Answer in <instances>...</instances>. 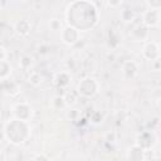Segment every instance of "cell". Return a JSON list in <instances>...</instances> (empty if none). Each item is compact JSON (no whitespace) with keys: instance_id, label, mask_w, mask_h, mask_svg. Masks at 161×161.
<instances>
[{"instance_id":"cell-1","label":"cell","mask_w":161,"mask_h":161,"mask_svg":"<svg viewBox=\"0 0 161 161\" xmlns=\"http://www.w3.org/2000/svg\"><path fill=\"white\" fill-rule=\"evenodd\" d=\"M67 24L79 31H87L94 28L99 20L97 6L89 0H73L65 9Z\"/></svg>"},{"instance_id":"cell-2","label":"cell","mask_w":161,"mask_h":161,"mask_svg":"<svg viewBox=\"0 0 161 161\" xmlns=\"http://www.w3.org/2000/svg\"><path fill=\"white\" fill-rule=\"evenodd\" d=\"M3 133H4L5 140L9 143H11L14 146H20L30 138L31 127H30L29 122L13 117L5 122Z\"/></svg>"},{"instance_id":"cell-3","label":"cell","mask_w":161,"mask_h":161,"mask_svg":"<svg viewBox=\"0 0 161 161\" xmlns=\"http://www.w3.org/2000/svg\"><path fill=\"white\" fill-rule=\"evenodd\" d=\"M99 92V83L94 77L87 75L79 80L77 84V94L83 98H93Z\"/></svg>"},{"instance_id":"cell-4","label":"cell","mask_w":161,"mask_h":161,"mask_svg":"<svg viewBox=\"0 0 161 161\" xmlns=\"http://www.w3.org/2000/svg\"><path fill=\"white\" fill-rule=\"evenodd\" d=\"M11 114L14 118L29 122L33 117V108L28 102H18L11 107Z\"/></svg>"},{"instance_id":"cell-5","label":"cell","mask_w":161,"mask_h":161,"mask_svg":"<svg viewBox=\"0 0 161 161\" xmlns=\"http://www.w3.org/2000/svg\"><path fill=\"white\" fill-rule=\"evenodd\" d=\"M60 33V40L63 44L68 45V47H72L74 44H77L79 42V36H80V31L78 29H75L74 26H70V25H65L62 28V30L59 31Z\"/></svg>"},{"instance_id":"cell-6","label":"cell","mask_w":161,"mask_h":161,"mask_svg":"<svg viewBox=\"0 0 161 161\" xmlns=\"http://www.w3.org/2000/svg\"><path fill=\"white\" fill-rule=\"evenodd\" d=\"M142 57L146 59V60H150V62H153V60H157L160 59V47L156 42H143V45H142Z\"/></svg>"},{"instance_id":"cell-7","label":"cell","mask_w":161,"mask_h":161,"mask_svg":"<svg viewBox=\"0 0 161 161\" xmlns=\"http://www.w3.org/2000/svg\"><path fill=\"white\" fill-rule=\"evenodd\" d=\"M142 24L148 29L158 28V25H160V10H156V9L146 10L142 15Z\"/></svg>"},{"instance_id":"cell-8","label":"cell","mask_w":161,"mask_h":161,"mask_svg":"<svg viewBox=\"0 0 161 161\" xmlns=\"http://www.w3.org/2000/svg\"><path fill=\"white\" fill-rule=\"evenodd\" d=\"M155 141H156V136L153 135L152 131H143V132H140L136 136L135 143L147 151V150H150L153 146Z\"/></svg>"},{"instance_id":"cell-9","label":"cell","mask_w":161,"mask_h":161,"mask_svg":"<svg viewBox=\"0 0 161 161\" xmlns=\"http://www.w3.org/2000/svg\"><path fill=\"white\" fill-rule=\"evenodd\" d=\"M14 31L20 38H26L31 31V21L28 18L19 19L14 25Z\"/></svg>"},{"instance_id":"cell-10","label":"cell","mask_w":161,"mask_h":161,"mask_svg":"<svg viewBox=\"0 0 161 161\" xmlns=\"http://www.w3.org/2000/svg\"><path fill=\"white\" fill-rule=\"evenodd\" d=\"M0 89H1V92H3L5 96H8V97H15V96H18L19 92H20L19 84H18L16 82L9 80V78L1 80V83H0Z\"/></svg>"},{"instance_id":"cell-11","label":"cell","mask_w":161,"mask_h":161,"mask_svg":"<svg viewBox=\"0 0 161 161\" xmlns=\"http://www.w3.org/2000/svg\"><path fill=\"white\" fill-rule=\"evenodd\" d=\"M146 150H143L142 147H140L138 145H133L131 147L127 148L126 151V158L130 161H143L146 158Z\"/></svg>"},{"instance_id":"cell-12","label":"cell","mask_w":161,"mask_h":161,"mask_svg":"<svg viewBox=\"0 0 161 161\" xmlns=\"http://www.w3.org/2000/svg\"><path fill=\"white\" fill-rule=\"evenodd\" d=\"M138 73V64L135 60H126L122 64V74L126 79H133Z\"/></svg>"},{"instance_id":"cell-13","label":"cell","mask_w":161,"mask_h":161,"mask_svg":"<svg viewBox=\"0 0 161 161\" xmlns=\"http://www.w3.org/2000/svg\"><path fill=\"white\" fill-rule=\"evenodd\" d=\"M72 82V75L68 72H58L54 77V84L58 88H67Z\"/></svg>"},{"instance_id":"cell-14","label":"cell","mask_w":161,"mask_h":161,"mask_svg":"<svg viewBox=\"0 0 161 161\" xmlns=\"http://www.w3.org/2000/svg\"><path fill=\"white\" fill-rule=\"evenodd\" d=\"M131 35L135 42H146L148 38V28H146L143 24L137 25L132 31Z\"/></svg>"},{"instance_id":"cell-15","label":"cell","mask_w":161,"mask_h":161,"mask_svg":"<svg viewBox=\"0 0 161 161\" xmlns=\"http://www.w3.org/2000/svg\"><path fill=\"white\" fill-rule=\"evenodd\" d=\"M33 65H34V59H33L31 55L24 54V55L20 57V59H19V68H20L21 70L28 72L29 69L33 68Z\"/></svg>"},{"instance_id":"cell-16","label":"cell","mask_w":161,"mask_h":161,"mask_svg":"<svg viewBox=\"0 0 161 161\" xmlns=\"http://www.w3.org/2000/svg\"><path fill=\"white\" fill-rule=\"evenodd\" d=\"M11 72H13L11 64H10L6 59L0 60V80L8 79V78L11 75Z\"/></svg>"},{"instance_id":"cell-17","label":"cell","mask_w":161,"mask_h":161,"mask_svg":"<svg viewBox=\"0 0 161 161\" xmlns=\"http://www.w3.org/2000/svg\"><path fill=\"white\" fill-rule=\"evenodd\" d=\"M119 18L123 23H132L136 18V13L132 9H123L119 14Z\"/></svg>"},{"instance_id":"cell-18","label":"cell","mask_w":161,"mask_h":161,"mask_svg":"<svg viewBox=\"0 0 161 161\" xmlns=\"http://www.w3.org/2000/svg\"><path fill=\"white\" fill-rule=\"evenodd\" d=\"M43 82V78H42V74L39 72H31L28 77V83L31 84L33 87H39Z\"/></svg>"},{"instance_id":"cell-19","label":"cell","mask_w":161,"mask_h":161,"mask_svg":"<svg viewBox=\"0 0 161 161\" xmlns=\"http://www.w3.org/2000/svg\"><path fill=\"white\" fill-rule=\"evenodd\" d=\"M108 45L111 47V48H116L117 45H118V43H119V38H118V34L116 33V30L113 29V28H111L109 30H108Z\"/></svg>"},{"instance_id":"cell-20","label":"cell","mask_w":161,"mask_h":161,"mask_svg":"<svg viewBox=\"0 0 161 161\" xmlns=\"http://www.w3.org/2000/svg\"><path fill=\"white\" fill-rule=\"evenodd\" d=\"M52 107L54 109H63L65 107V101L63 96H55L52 99Z\"/></svg>"},{"instance_id":"cell-21","label":"cell","mask_w":161,"mask_h":161,"mask_svg":"<svg viewBox=\"0 0 161 161\" xmlns=\"http://www.w3.org/2000/svg\"><path fill=\"white\" fill-rule=\"evenodd\" d=\"M65 117L68 121H73V122H77L79 118H80V112L79 109H75V108H70L69 111H67L65 113Z\"/></svg>"},{"instance_id":"cell-22","label":"cell","mask_w":161,"mask_h":161,"mask_svg":"<svg viewBox=\"0 0 161 161\" xmlns=\"http://www.w3.org/2000/svg\"><path fill=\"white\" fill-rule=\"evenodd\" d=\"M89 121H91L93 125H99V123L103 121V113H102L101 111H93V112H91Z\"/></svg>"},{"instance_id":"cell-23","label":"cell","mask_w":161,"mask_h":161,"mask_svg":"<svg viewBox=\"0 0 161 161\" xmlns=\"http://www.w3.org/2000/svg\"><path fill=\"white\" fill-rule=\"evenodd\" d=\"M63 97L65 101V106H74L77 102V93H74V92H68Z\"/></svg>"},{"instance_id":"cell-24","label":"cell","mask_w":161,"mask_h":161,"mask_svg":"<svg viewBox=\"0 0 161 161\" xmlns=\"http://www.w3.org/2000/svg\"><path fill=\"white\" fill-rule=\"evenodd\" d=\"M49 28H50L53 31H60L62 28H63V23H62L59 19L53 18V19L49 20Z\"/></svg>"},{"instance_id":"cell-25","label":"cell","mask_w":161,"mask_h":161,"mask_svg":"<svg viewBox=\"0 0 161 161\" xmlns=\"http://www.w3.org/2000/svg\"><path fill=\"white\" fill-rule=\"evenodd\" d=\"M145 1L148 9H156V10L161 9V0H145Z\"/></svg>"},{"instance_id":"cell-26","label":"cell","mask_w":161,"mask_h":161,"mask_svg":"<svg viewBox=\"0 0 161 161\" xmlns=\"http://www.w3.org/2000/svg\"><path fill=\"white\" fill-rule=\"evenodd\" d=\"M104 138H106V141H107L108 143H113V142H116V138H117V137H116V133H114L113 131H111V132H107V133H106V137H104Z\"/></svg>"},{"instance_id":"cell-27","label":"cell","mask_w":161,"mask_h":161,"mask_svg":"<svg viewBox=\"0 0 161 161\" xmlns=\"http://www.w3.org/2000/svg\"><path fill=\"white\" fill-rule=\"evenodd\" d=\"M121 4H122V0H107V5H108L109 8H112V9L119 8Z\"/></svg>"},{"instance_id":"cell-28","label":"cell","mask_w":161,"mask_h":161,"mask_svg":"<svg viewBox=\"0 0 161 161\" xmlns=\"http://www.w3.org/2000/svg\"><path fill=\"white\" fill-rule=\"evenodd\" d=\"M31 158H33V160H45V161L50 160V157H49V156H47V155H43V153H38V155L33 156Z\"/></svg>"},{"instance_id":"cell-29","label":"cell","mask_w":161,"mask_h":161,"mask_svg":"<svg viewBox=\"0 0 161 161\" xmlns=\"http://www.w3.org/2000/svg\"><path fill=\"white\" fill-rule=\"evenodd\" d=\"M4 59H6V49L3 45H0V60H4Z\"/></svg>"},{"instance_id":"cell-30","label":"cell","mask_w":161,"mask_h":161,"mask_svg":"<svg viewBox=\"0 0 161 161\" xmlns=\"http://www.w3.org/2000/svg\"><path fill=\"white\" fill-rule=\"evenodd\" d=\"M1 152H3V151H1V147H0V155H1Z\"/></svg>"},{"instance_id":"cell-31","label":"cell","mask_w":161,"mask_h":161,"mask_svg":"<svg viewBox=\"0 0 161 161\" xmlns=\"http://www.w3.org/2000/svg\"><path fill=\"white\" fill-rule=\"evenodd\" d=\"M21 1H25V0H21Z\"/></svg>"}]
</instances>
